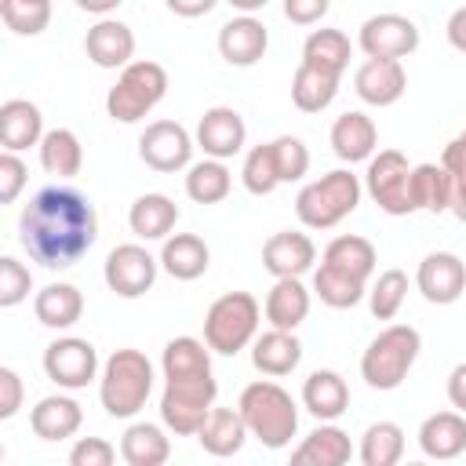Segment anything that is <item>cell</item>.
Returning <instances> with one entry per match:
<instances>
[{
  "instance_id": "cell-3",
  "label": "cell",
  "mask_w": 466,
  "mask_h": 466,
  "mask_svg": "<svg viewBox=\"0 0 466 466\" xmlns=\"http://www.w3.org/2000/svg\"><path fill=\"white\" fill-rule=\"evenodd\" d=\"M153 379H157L153 364L142 350H131V346L113 350L98 375V400H102L106 415H113V419L138 415L153 393Z\"/></svg>"
},
{
  "instance_id": "cell-52",
  "label": "cell",
  "mask_w": 466,
  "mask_h": 466,
  "mask_svg": "<svg viewBox=\"0 0 466 466\" xmlns=\"http://www.w3.org/2000/svg\"><path fill=\"white\" fill-rule=\"evenodd\" d=\"M448 400H451V408H455V411H462V415H466V360H462V364H455V368H451V375H448Z\"/></svg>"
},
{
  "instance_id": "cell-8",
  "label": "cell",
  "mask_w": 466,
  "mask_h": 466,
  "mask_svg": "<svg viewBox=\"0 0 466 466\" xmlns=\"http://www.w3.org/2000/svg\"><path fill=\"white\" fill-rule=\"evenodd\" d=\"M215 397H218V382L211 371L164 379L160 422L178 437H197V430L208 422V415L215 408Z\"/></svg>"
},
{
  "instance_id": "cell-43",
  "label": "cell",
  "mask_w": 466,
  "mask_h": 466,
  "mask_svg": "<svg viewBox=\"0 0 466 466\" xmlns=\"http://www.w3.org/2000/svg\"><path fill=\"white\" fill-rule=\"evenodd\" d=\"M240 182L251 197H269L280 186V171H277V157H273V142H262L255 149H248L244 167H240Z\"/></svg>"
},
{
  "instance_id": "cell-35",
  "label": "cell",
  "mask_w": 466,
  "mask_h": 466,
  "mask_svg": "<svg viewBox=\"0 0 466 466\" xmlns=\"http://www.w3.org/2000/svg\"><path fill=\"white\" fill-rule=\"evenodd\" d=\"M36 149H40V167H44L47 175L73 178V175H80V167H84V146H80L76 131H69V127H51V131H44V138H40Z\"/></svg>"
},
{
  "instance_id": "cell-47",
  "label": "cell",
  "mask_w": 466,
  "mask_h": 466,
  "mask_svg": "<svg viewBox=\"0 0 466 466\" xmlns=\"http://www.w3.org/2000/svg\"><path fill=\"white\" fill-rule=\"evenodd\" d=\"M25 182H29V167L22 164L18 153L4 149L0 153V204H15L18 193L25 189Z\"/></svg>"
},
{
  "instance_id": "cell-54",
  "label": "cell",
  "mask_w": 466,
  "mask_h": 466,
  "mask_svg": "<svg viewBox=\"0 0 466 466\" xmlns=\"http://www.w3.org/2000/svg\"><path fill=\"white\" fill-rule=\"evenodd\" d=\"M444 33H448V44H451L455 51H462V55H466V7H455V11L448 15Z\"/></svg>"
},
{
  "instance_id": "cell-11",
  "label": "cell",
  "mask_w": 466,
  "mask_h": 466,
  "mask_svg": "<svg viewBox=\"0 0 466 466\" xmlns=\"http://www.w3.org/2000/svg\"><path fill=\"white\" fill-rule=\"evenodd\" d=\"M160 258H153L142 244H116L102 262V280L120 299H142L157 284Z\"/></svg>"
},
{
  "instance_id": "cell-14",
  "label": "cell",
  "mask_w": 466,
  "mask_h": 466,
  "mask_svg": "<svg viewBox=\"0 0 466 466\" xmlns=\"http://www.w3.org/2000/svg\"><path fill=\"white\" fill-rule=\"evenodd\" d=\"M415 284L422 291L426 302L433 306H451L462 299L466 291V266L459 255L451 251H430L422 262H419V273H415Z\"/></svg>"
},
{
  "instance_id": "cell-24",
  "label": "cell",
  "mask_w": 466,
  "mask_h": 466,
  "mask_svg": "<svg viewBox=\"0 0 466 466\" xmlns=\"http://www.w3.org/2000/svg\"><path fill=\"white\" fill-rule=\"evenodd\" d=\"M302 360V342L295 339V331H284V328H269L262 335H255L251 342V364L255 371L269 375V379H280V375H291Z\"/></svg>"
},
{
  "instance_id": "cell-12",
  "label": "cell",
  "mask_w": 466,
  "mask_h": 466,
  "mask_svg": "<svg viewBox=\"0 0 466 466\" xmlns=\"http://www.w3.org/2000/svg\"><path fill=\"white\" fill-rule=\"evenodd\" d=\"M44 375L62 390H84L87 382H95L102 375L98 350L87 339L62 335L55 342H47V350H44Z\"/></svg>"
},
{
  "instance_id": "cell-29",
  "label": "cell",
  "mask_w": 466,
  "mask_h": 466,
  "mask_svg": "<svg viewBox=\"0 0 466 466\" xmlns=\"http://www.w3.org/2000/svg\"><path fill=\"white\" fill-rule=\"evenodd\" d=\"M248 437H251V433H248V422H244L240 408H211L208 422L197 430L200 448H204L208 455H215V459L237 455Z\"/></svg>"
},
{
  "instance_id": "cell-20",
  "label": "cell",
  "mask_w": 466,
  "mask_h": 466,
  "mask_svg": "<svg viewBox=\"0 0 466 466\" xmlns=\"http://www.w3.org/2000/svg\"><path fill=\"white\" fill-rule=\"evenodd\" d=\"M419 448L426 459L448 462L466 451V415L462 411H433L419 426Z\"/></svg>"
},
{
  "instance_id": "cell-10",
  "label": "cell",
  "mask_w": 466,
  "mask_h": 466,
  "mask_svg": "<svg viewBox=\"0 0 466 466\" xmlns=\"http://www.w3.org/2000/svg\"><path fill=\"white\" fill-rule=\"evenodd\" d=\"M193 146H197V138L178 120H153L138 135V157H142V164L153 167V171H160V175L186 171L193 164Z\"/></svg>"
},
{
  "instance_id": "cell-17",
  "label": "cell",
  "mask_w": 466,
  "mask_h": 466,
  "mask_svg": "<svg viewBox=\"0 0 466 466\" xmlns=\"http://www.w3.org/2000/svg\"><path fill=\"white\" fill-rule=\"evenodd\" d=\"M84 51H87V58H91L98 69H124V66L131 62V55H135V33H131L127 22L106 15V18H98V22L87 29Z\"/></svg>"
},
{
  "instance_id": "cell-2",
  "label": "cell",
  "mask_w": 466,
  "mask_h": 466,
  "mask_svg": "<svg viewBox=\"0 0 466 466\" xmlns=\"http://www.w3.org/2000/svg\"><path fill=\"white\" fill-rule=\"evenodd\" d=\"M244 422H248V433L266 444V448H288L291 437L299 433V404L291 400V393L284 386H277L273 379H258V382H248L240 390V400H237Z\"/></svg>"
},
{
  "instance_id": "cell-31",
  "label": "cell",
  "mask_w": 466,
  "mask_h": 466,
  "mask_svg": "<svg viewBox=\"0 0 466 466\" xmlns=\"http://www.w3.org/2000/svg\"><path fill=\"white\" fill-rule=\"evenodd\" d=\"M262 313L273 328L295 331L309 317V288L302 284V277H277V284L266 295Z\"/></svg>"
},
{
  "instance_id": "cell-44",
  "label": "cell",
  "mask_w": 466,
  "mask_h": 466,
  "mask_svg": "<svg viewBox=\"0 0 466 466\" xmlns=\"http://www.w3.org/2000/svg\"><path fill=\"white\" fill-rule=\"evenodd\" d=\"M0 18L18 36H40L51 22V0H0Z\"/></svg>"
},
{
  "instance_id": "cell-50",
  "label": "cell",
  "mask_w": 466,
  "mask_h": 466,
  "mask_svg": "<svg viewBox=\"0 0 466 466\" xmlns=\"http://www.w3.org/2000/svg\"><path fill=\"white\" fill-rule=\"evenodd\" d=\"M331 0H284V18L291 25H317L328 15Z\"/></svg>"
},
{
  "instance_id": "cell-9",
  "label": "cell",
  "mask_w": 466,
  "mask_h": 466,
  "mask_svg": "<svg viewBox=\"0 0 466 466\" xmlns=\"http://www.w3.org/2000/svg\"><path fill=\"white\" fill-rule=\"evenodd\" d=\"M364 189L368 197L386 211V215H411L415 197H411V164L400 149H379L368 160L364 171Z\"/></svg>"
},
{
  "instance_id": "cell-46",
  "label": "cell",
  "mask_w": 466,
  "mask_h": 466,
  "mask_svg": "<svg viewBox=\"0 0 466 466\" xmlns=\"http://www.w3.org/2000/svg\"><path fill=\"white\" fill-rule=\"evenodd\" d=\"M273 157H277L280 182H299V178L309 171V149H306V142L295 138V135L273 138Z\"/></svg>"
},
{
  "instance_id": "cell-36",
  "label": "cell",
  "mask_w": 466,
  "mask_h": 466,
  "mask_svg": "<svg viewBox=\"0 0 466 466\" xmlns=\"http://www.w3.org/2000/svg\"><path fill=\"white\" fill-rule=\"evenodd\" d=\"M229 189H233V175H229L226 160L204 157L186 167V197L193 204H218L229 197Z\"/></svg>"
},
{
  "instance_id": "cell-32",
  "label": "cell",
  "mask_w": 466,
  "mask_h": 466,
  "mask_svg": "<svg viewBox=\"0 0 466 466\" xmlns=\"http://www.w3.org/2000/svg\"><path fill=\"white\" fill-rule=\"evenodd\" d=\"M175 222H178V204L164 193H142L127 211V226L138 240H167Z\"/></svg>"
},
{
  "instance_id": "cell-41",
  "label": "cell",
  "mask_w": 466,
  "mask_h": 466,
  "mask_svg": "<svg viewBox=\"0 0 466 466\" xmlns=\"http://www.w3.org/2000/svg\"><path fill=\"white\" fill-rule=\"evenodd\" d=\"M313 295L324 306H331V309H350V306H357L368 295V284L364 280H353V277H346V273H339V269H331V266L320 262L313 269Z\"/></svg>"
},
{
  "instance_id": "cell-49",
  "label": "cell",
  "mask_w": 466,
  "mask_h": 466,
  "mask_svg": "<svg viewBox=\"0 0 466 466\" xmlns=\"http://www.w3.org/2000/svg\"><path fill=\"white\" fill-rule=\"evenodd\" d=\"M22 397H25V386H22L18 371L4 364V368H0V419H4V422L18 415V408H22Z\"/></svg>"
},
{
  "instance_id": "cell-15",
  "label": "cell",
  "mask_w": 466,
  "mask_h": 466,
  "mask_svg": "<svg viewBox=\"0 0 466 466\" xmlns=\"http://www.w3.org/2000/svg\"><path fill=\"white\" fill-rule=\"evenodd\" d=\"M353 91L360 102L382 109V106L400 102V95L408 91V73L400 58H364L353 73Z\"/></svg>"
},
{
  "instance_id": "cell-56",
  "label": "cell",
  "mask_w": 466,
  "mask_h": 466,
  "mask_svg": "<svg viewBox=\"0 0 466 466\" xmlns=\"http://www.w3.org/2000/svg\"><path fill=\"white\" fill-rule=\"evenodd\" d=\"M124 0H76V7L80 11H87V15H98V18H106L109 11H116Z\"/></svg>"
},
{
  "instance_id": "cell-25",
  "label": "cell",
  "mask_w": 466,
  "mask_h": 466,
  "mask_svg": "<svg viewBox=\"0 0 466 466\" xmlns=\"http://www.w3.org/2000/svg\"><path fill=\"white\" fill-rule=\"evenodd\" d=\"M80 422H84V408L66 393L40 397L36 408L29 411V430L40 441H69L80 430Z\"/></svg>"
},
{
  "instance_id": "cell-28",
  "label": "cell",
  "mask_w": 466,
  "mask_h": 466,
  "mask_svg": "<svg viewBox=\"0 0 466 466\" xmlns=\"http://www.w3.org/2000/svg\"><path fill=\"white\" fill-rule=\"evenodd\" d=\"M33 313H36V320H40L44 328H51V331H66V328H73V324L84 317V295H80L76 284L55 280V284H47V288L36 291V299H33Z\"/></svg>"
},
{
  "instance_id": "cell-7",
  "label": "cell",
  "mask_w": 466,
  "mask_h": 466,
  "mask_svg": "<svg viewBox=\"0 0 466 466\" xmlns=\"http://www.w3.org/2000/svg\"><path fill=\"white\" fill-rule=\"evenodd\" d=\"M164 95H167V69L153 58H138L120 69L116 84L106 95V113L116 124H138L146 113L160 106Z\"/></svg>"
},
{
  "instance_id": "cell-30",
  "label": "cell",
  "mask_w": 466,
  "mask_h": 466,
  "mask_svg": "<svg viewBox=\"0 0 466 466\" xmlns=\"http://www.w3.org/2000/svg\"><path fill=\"white\" fill-rule=\"evenodd\" d=\"M320 262L331 266V269H339V273H346V277H353V280H364V284H368V280L375 277L379 251H375V244H371L368 237L342 233V237H335V240L324 248Z\"/></svg>"
},
{
  "instance_id": "cell-39",
  "label": "cell",
  "mask_w": 466,
  "mask_h": 466,
  "mask_svg": "<svg viewBox=\"0 0 466 466\" xmlns=\"http://www.w3.org/2000/svg\"><path fill=\"white\" fill-rule=\"evenodd\" d=\"M360 462L364 466H397L400 455H404V430L390 419L382 422H371L360 437V448H357Z\"/></svg>"
},
{
  "instance_id": "cell-55",
  "label": "cell",
  "mask_w": 466,
  "mask_h": 466,
  "mask_svg": "<svg viewBox=\"0 0 466 466\" xmlns=\"http://www.w3.org/2000/svg\"><path fill=\"white\" fill-rule=\"evenodd\" d=\"M448 211H451L459 222H466V178H455V175H451V204H448Z\"/></svg>"
},
{
  "instance_id": "cell-27",
  "label": "cell",
  "mask_w": 466,
  "mask_h": 466,
  "mask_svg": "<svg viewBox=\"0 0 466 466\" xmlns=\"http://www.w3.org/2000/svg\"><path fill=\"white\" fill-rule=\"evenodd\" d=\"M353 459V444L350 433L339 430L335 422H320L313 433L302 437V444H295L291 462L299 466H342Z\"/></svg>"
},
{
  "instance_id": "cell-38",
  "label": "cell",
  "mask_w": 466,
  "mask_h": 466,
  "mask_svg": "<svg viewBox=\"0 0 466 466\" xmlns=\"http://www.w3.org/2000/svg\"><path fill=\"white\" fill-rule=\"evenodd\" d=\"M160 371L164 379H178V375H200V371H211V346L204 339H193V335H178L164 346V357H160Z\"/></svg>"
},
{
  "instance_id": "cell-18",
  "label": "cell",
  "mask_w": 466,
  "mask_h": 466,
  "mask_svg": "<svg viewBox=\"0 0 466 466\" xmlns=\"http://www.w3.org/2000/svg\"><path fill=\"white\" fill-rule=\"evenodd\" d=\"M269 47V33L266 25L255 18V15H240V18H229L222 29H218V55L222 62L229 66H255Z\"/></svg>"
},
{
  "instance_id": "cell-33",
  "label": "cell",
  "mask_w": 466,
  "mask_h": 466,
  "mask_svg": "<svg viewBox=\"0 0 466 466\" xmlns=\"http://www.w3.org/2000/svg\"><path fill=\"white\" fill-rule=\"evenodd\" d=\"M339 80H342V73H331V69L313 66V62H299V69L291 76V102L302 113H320L335 102Z\"/></svg>"
},
{
  "instance_id": "cell-21",
  "label": "cell",
  "mask_w": 466,
  "mask_h": 466,
  "mask_svg": "<svg viewBox=\"0 0 466 466\" xmlns=\"http://www.w3.org/2000/svg\"><path fill=\"white\" fill-rule=\"evenodd\" d=\"M331 149L339 160L346 164H360V160H371L375 149H379V127L368 113L360 109H350L342 113L335 124H331Z\"/></svg>"
},
{
  "instance_id": "cell-26",
  "label": "cell",
  "mask_w": 466,
  "mask_h": 466,
  "mask_svg": "<svg viewBox=\"0 0 466 466\" xmlns=\"http://www.w3.org/2000/svg\"><path fill=\"white\" fill-rule=\"evenodd\" d=\"M44 138V113L29 98H7L0 106V142L11 153H22L29 146H40Z\"/></svg>"
},
{
  "instance_id": "cell-19",
  "label": "cell",
  "mask_w": 466,
  "mask_h": 466,
  "mask_svg": "<svg viewBox=\"0 0 466 466\" xmlns=\"http://www.w3.org/2000/svg\"><path fill=\"white\" fill-rule=\"evenodd\" d=\"M313 262H317V248H313L309 233L280 229L262 244V266L273 277H302L313 269Z\"/></svg>"
},
{
  "instance_id": "cell-40",
  "label": "cell",
  "mask_w": 466,
  "mask_h": 466,
  "mask_svg": "<svg viewBox=\"0 0 466 466\" xmlns=\"http://www.w3.org/2000/svg\"><path fill=\"white\" fill-rule=\"evenodd\" d=\"M350 55H353V44L342 29H313L302 44V62H313V66H324L331 73H346L350 66Z\"/></svg>"
},
{
  "instance_id": "cell-4",
  "label": "cell",
  "mask_w": 466,
  "mask_h": 466,
  "mask_svg": "<svg viewBox=\"0 0 466 466\" xmlns=\"http://www.w3.org/2000/svg\"><path fill=\"white\" fill-rule=\"evenodd\" d=\"M360 178L350 167H335L313 182H306L295 197V215L306 229H335L360 204Z\"/></svg>"
},
{
  "instance_id": "cell-13",
  "label": "cell",
  "mask_w": 466,
  "mask_h": 466,
  "mask_svg": "<svg viewBox=\"0 0 466 466\" xmlns=\"http://www.w3.org/2000/svg\"><path fill=\"white\" fill-rule=\"evenodd\" d=\"M357 44L368 58H408L419 47V25L404 15L382 11V15H371L360 25Z\"/></svg>"
},
{
  "instance_id": "cell-53",
  "label": "cell",
  "mask_w": 466,
  "mask_h": 466,
  "mask_svg": "<svg viewBox=\"0 0 466 466\" xmlns=\"http://www.w3.org/2000/svg\"><path fill=\"white\" fill-rule=\"evenodd\" d=\"M171 15L178 18H200V15H211L218 0H164Z\"/></svg>"
},
{
  "instance_id": "cell-51",
  "label": "cell",
  "mask_w": 466,
  "mask_h": 466,
  "mask_svg": "<svg viewBox=\"0 0 466 466\" xmlns=\"http://www.w3.org/2000/svg\"><path fill=\"white\" fill-rule=\"evenodd\" d=\"M441 164L455 175V178H466V127L444 146V153H441Z\"/></svg>"
},
{
  "instance_id": "cell-16",
  "label": "cell",
  "mask_w": 466,
  "mask_h": 466,
  "mask_svg": "<svg viewBox=\"0 0 466 466\" xmlns=\"http://www.w3.org/2000/svg\"><path fill=\"white\" fill-rule=\"evenodd\" d=\"M244 138H248V127L233 106H211L197 120V146L204 149V157L229 160L244 149Z\"/></svg>"
},
{
  "instance_id": "cell-6",
  "label": "cell",
  "mask_w": 466,
  "mask_h": 466,
  "mask_svg": "<svg viewBox=\"0 0 466 466\" xmlns=\"http://www.w3.org/2000/svg\"><path fill=\"white\" fill-rule=\"evenodd\" d=\"M258 320H262V306H258L255 295L226 291L204 313V342L211 346V353L237 357L240 350H248L255 342Z\"/></svg>"
},
{
  "instance_id": "cell-34",
  "label": "cell",
  "mask_w": 466,
  "mask_h": 466,
  "mask_svg": "<svg viewBox=\"0 0 466 466\" xmlns=\"http://www.w3.org/2000/svg\"><path fill=\"white\" fill-rule=\"evenodd\" d=\"M120 459L127 466H164L171 459V441L157 422H131L120 437Z\"/></svg>"
},
{
  "instance_id": "cell-23",
  "label": "cell",
  "mask_w": 466,
  "mask_h": 466,
  "mask_svg": "<svg viewBox=\"0 0 466 466\" xmlns=\"http://www.w3.org/2000/svg\"><path fill=\"white\" fill-rule=\"evenodd\" d=\"M157 258H160V269L167 277H175V280H197L211 266V248L197 233H171L160 244V255Z\"/></svg>"
},
{
  "instance_id": "cell-5",
  "label": "cell",
  "mask_w": 466,
  "mask_h": 466,
  "mask_svg": "<svg viewBox=\"0 0 466 466\" xmlns=\"http://www.w3.org/2000/svg\"><path fill=\"white\" fill-rule=\"evenodd\" d=\"M419 350H422V335L411 324H390L368 342L360 357V379L382 393L397 390L408 379L411 364L419 360Z\"/></svg>"
},
{
  "instance_id": "cell-42",
  "label": "cell",
  "mask_w": 466,
  "mask_h": 466,
  "mask_svg": "<svg viewBox=\"0 0 466 466\" xmlns=\"http://www.w3.org/2000/svg\"><path fill=\"white\" fill-rule=\"evenodd\" d=\"M408 299V273L404 269H382L368 288V309L375 320H393Z\"/></svg>"
},
{
  "instance_id": "cell-45",
  "label": "cell",
  "mask_w": 466,
  "mask_h": 466,
  "mask_svg": "<svg viewBox=\"0 0 466 466\" xmlns=\"http://www.w3.org/2000/svg\"><path fill=\"white\" fill-rule=\"evenodd\" d=\"M33 291V273L29 266H22L15 255H4L0 258V306L11 309L18 302H25Z\"/></svg>"
},
{
  "instance_id": "cell-37",
  "label": "cell",
  "mask_w": 466,
  "mask_h": 466,
  "mask_svg": "<svg viewBox=\"0 0 466 466\" xmlns=\"http://www.w3.org/2000/svg\"><path fill=\"white\" fill-rule=\"evenodd\" d=\"M411 197L419 211H448L451 204V171L444 164H415L411 167Z\"/></svg>"
},
{
  "instance_id": "cell-1",
  "label": "cell",
  "mask_w": 466,
  "mask_h": 466,
  "mask_svg": "<svg viewBox=\"0 0 466 466\" xmlns=\"http://www.w3.org/2000/svg\"><path fill=\"white\" fill-rule=\"evenodd\" d=\"M18 240L36 266L69 269L98 240L95 204L73 186H44L18 215Z\"/></svg>"
},
{
  "instance_id": "cell-22",
  "label": "cell",
  "mask_w": 466,
  "mask_h": 466,
  "mask_svg": "<svg viewBox=\"0 0 466 466\" xmlns=\"http://www.w3.org/2000/svg\"><path fill=\"white\" fill-rule=\"evenodd\" d=\"M302 408L313 419H320V422H335L350 408V386H346V379L339 371H331V368L309 371L306 382H302Z\"/></svg>"
},
{
  "instance_id": "cell-48",
  "label": "cell",
  "mask_w": 466,
  "mask_h": 466,
  "mask_svg": "<svg viewBox=\"0 0 466 466\" xmlns=\"http://www.w3.org/2000/svg\"><path fill=\"white\" fill-rule=\"evenodd\" d=\"M116 459V448L106 437H80L69 448V466H109Z\"/></svg>"
},
{
  "instance_id": "cell-57",
  "label": "cell",
  "mask_w": 466,
  "mask_h": 466,
  "mask_svg": "<svg viewBox=\"0 0 466 466\" xmlns=\"http://www.w3.org/2000/svg\"><path fill=\"white\" fill-rule=\"evenodd\" d=\"M226 4H229V7H237L240 15H255V11H262L269 0H226Z\"/></svg>"
}]
</instances>
